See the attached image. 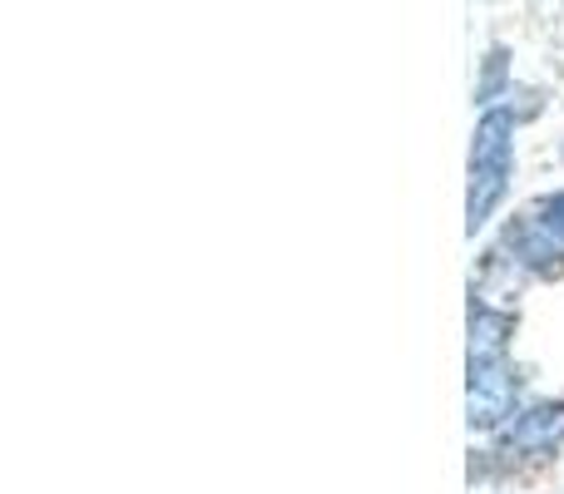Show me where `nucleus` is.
<instances>
[{
    "instance_id": "nucleus-1",
    "label": "nucleus",
    "mask_w": 564,
    "mask_h": 494,
    "mask_svg": "<svg viewBox=\"0 0 564 494\" xmlns=\"http://www.w3.org/2000/svg\"><path fill=\"white\" fill-rule=\"evenodd\" d=\"M510 109H490L476 129V149H470V228L486 223L490 208L500 204L510 178Z\"/></svg>"
},
{
    "instance_id": "nucleus-2",
    "label": "nucleus",
    "mask_w": 564,
    "mask_h": 494,
    "mask_svg": "<svg viewBox=\"0 0 564 494\" xmlns=\"http://www.w3.org/2000/svg\"><path fill=\"white\" fill-rule=\"evenodd\" d=\"M564 436V406H540V410H530L525 420H520V430H510V440H516L520 450H545V446H555V440Z\"/></svg>"
}]
</instances>
